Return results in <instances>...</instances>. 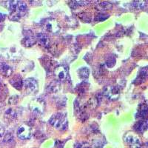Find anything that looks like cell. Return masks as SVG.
I'll use <instances>...</instances> for the list:
<instances>
[{
    "mask_svg": "<svg viewBox=\"0 0 148 148\" xmlns=\"http://www.w3.org/2000/svg\"><path fill=\"white\" fill-rule=\"evenodd\" d=\"M36 39L39 44L44 47H48L50 45V39L47 34L44 33H39L36 35Z\"/></svg>",
    "mask_w": 148,
    "mask_h": 148,
    "instance_id": "9c48e42d",
    "label": "cell"
},
{
    "mask_svg": "<svg viewBox=\"0 0 148 148\" xmlns=\"http://www.w3.org/2000/svg\"><path fill=\"white\" fill-rule=\"evenodd\" d=\"M0 73L5 76H10L13 73L11 67L4 62H0Z\"/></svg>",
    "mask_w": 148,
    "mask_h": 148,
    "instance_id": "30bf717a",
    "label": "cell"
},
{
    "mask_svg": "<svg viewBox=\"0 0 148 148\" xmlns=\"http://www.w3.org/2000/svg\"><path fill=\"white\" fill-rule=\"evenodd\" d=\"M104 94L110 100H116L119 98L120 94V90L116 86H109L105 88Z\"/></svg>",
    "mask_w": 148,
    "mask_h": 148,
    "instance_id": "8992f818",
    "label": "cell"
},
{
    "mask_svg": "<svg viewBox=\"0 0 148 148\" xmlns=\"http://www.w3.org/2000/svg\"><path fill=\"white\" fill-rule=\"evenodd\" d=\"M45 27L46 30L50 33L52 34H57L60 30L58 22L56 20H54L53 18H49L45 22Z\"/></svg>",
    "mask_w": 148,
    "mask_h": 148,
    "instance_id": "52a82bcc",
    "label": "cell"
},
{
    "mask_svg": "<svg viewBox=\"0 0 148 148\" xmlns=\"http://www.w3.org/2000/svg\"><path fill=\"white\" fill-rule=\"evenodd\" d=\"M54 75L58 81H66L68 78V67L64 64L57 66L54 71Z\"/></svg>",
    "mask_w": 148,
    "mask_h": 148,
    "instance_id": "277c9868",
    "label": "cell"
},
{
    "mask_svg": "<svg viewBox=\"0 0 148 148\" xmlns=\"http://www.w3.org/2000/svg\"><path fill=\"white\" fill-rule=\"evenodd\" d=\"M23 85L30 92H36L39 89V84L36 79L28 78L23 82Z\"/></svg>",
    "mask_w": 148,
    "mask_h": 148,
    "instance_id": "ba28073f",
    "label": "cell"
},
{
    "mask_svg": "<svg viewBox=\"0 0 148 148\" xmlns=\"http://www.w3.org/2000/svg\"><path fill=\"white\" fill-rule=\"evenodd\" d=\"M8 8L12 12H14L15 14H13L14 16L16 15H22L24 12L27 10V5L25 2L22 1H9Z\"/></svg>",
    "mask_w": 148,
    "mask_h": 148,
    "instance_id": "7a4b0ae2",
    "label": "cell"
},
{
    "mask_svg": "<svg viewBox=\"0 0 148 148\" xmlns=\"http://www.w3.org/2000/svg\"><path fill=\"white\" fill-rule=\"evenodd\" d=\"M30 109L33 113L36 115H42L44 113L45 104L43 100L39 99H36L32 100L30 103Z\"/></svg>",
    "mask_w": 148,
    "mask_h": 148,
    "instance_id": "3957f363",
    "label": "cell"
},
{
    "mask_svg": "<svg viewBox=\"0 0 148 148\" xmlns=\"http://www.w3.org/2000/svg\"><path fill=\"white\" fill-rule=\"evenodd\" d=\"M49 123L58 130H65L67 127V116L64 113H56L49 119Z\"/></svg>",
    "mask_w": 148,
    "mask_h": 148,
    "instance_id": "6da1fadb",
    "label": "cell"
},
{
    "mask_svg": "<svg viewBox=\"0 0 148 148\" xmlns=\"http://www.w3.org/2000/svg\"><path fill=\"white\" fill-rule=\"evenodd\" d=\"M147 104L145 103V104H141L139 106L136 116L138 118H145L147 116Z\"/></svg>",
    "mask_w": 148,
    "mask_h": 148,
    "instance_id": "9a60e30c",
    "label": "cell"
},
{
    "mask_svg": "<svg viewBox=\"0 0 148 148\" xmlns=\"http://www.w3.org/2000/svg\"><path fill=\"white\" fill-rule=\"evenodd\" d=\"M115 64H116V59L113 56L108 58L106 60V64L108 65V67H112L115 65Z\"/></svg>",
    "mask_w": 148,
    "mask_h": 148,
    "instance_id": "e0dca14e",
    "label": "cell"
},
{
    "mask_svg": "<svg viewBox=\"0 0 148 148\" xmlns=\"http://www.w3.org/2000/svg\"><path fill=\"white\" fill-rule=\"evenodd\" d=\"M78 73H79V76L82 79H88L90 74V71L87 67H82L81 69L78 71Z\"/></svg>",
    "mask_w": 148,
    "mask_h": 148,
    "instance_id": "2e32d148",
    "label": "cell"
},
{
    "mask_svg": "<svg viewBox=\"0 0 148 148\" xmlns=\"http://www.w3.org/2000/svg\"><path fill=\"white\" fill-rule=\"evenodd\" d=\"M36 39L35 37L32 35V34H27L24 36L23 38V44L24 45L27 46V47H30V46H33L35 45L36 43Z\"/></svg>",
    "mask_w": 148,
    "mask_h": 148,
    "instance_id": "8fae6325",
    "label": "cell"
},
{
    "mask_svg": "<svg viewBox=\"0 0 148 148\" xmlns=\"http://www.w3.org/2000/svg\"><path fill=\"white\" fill-rule=\"evenodd\" d=\"M5 129L3 128V127L0 125V139H1V138H3L4 136H5Z\"/></svg>",
    "mask_w": 148,
    "mask_h": 148,
    "instance_id": "ac0fdd59",
    "label": "cell"
},
{
    "mask_svg": "<svg viewBox=\"0 0 148 148\" xmlns=\"http://www.w3.org/2000/svg\"><path fill=\"white\" fill-rule=\"evenodd\" d=\"M10 84L14 86V88L18 90H21L23 86V81H22V78L19 76H14L13 79L10 81Z\"/></svg>",
    "mask_w": 148,
    "mask_h": 148,
    "instance_id": "7c38bea8",
    "label": "cell"
},
{
    "mask_svg": "<svg viewBox=\"0 0 148 148\" xmlns=\"http://www.w3.org/2000/svg\"><path fill=\"white\" fill-rule=\"evenodd\" d=\"M77 148H90V145L88 143H82L81 145H78Z\"/></svg>",
    "mask_w": 148,
    "mask_h": 148,
    "instance_id": "d6986e66",
    "label": "cell"
},
{
    "mask_svg": "<svg viewBox=\"0 0 148 148\" xmlns=\"http://www.w3.org/2000/svg\"><path fill=\"white\" fill-rule=\"evenodd\" d=\"M147 129V121L146 120L139 121L135 125V130L138 133H144Z\"/></svg>",
    "mask_w": 148,
    "mask_h": 148,
    "instance_id": "4fadbf2b",
    "label": "cell"
},
{
    "mask_svg": "<svg viewBox=\"0 0 148 148\" xmlns=\"http://www.w3.org/2000/svg\"><path fill=\"white\" fill-rule=\"evenodd\" d=\"M5 16H5V14H2V13H0V22H2V21H3L4 19H5Z\"/></svg>",
    "mask_w": 148,
    "mask_h": 148,
    "instance_id": "ffe728a7",
    "label": "cell"
},
{
    "mask_svg": "<svg viewBox=\"0 0 148 148\" xmlns=\"http://www.w3.org/2000/svg\"><path fill=\"white\" fill-rule=\"evenodd\" d=\"M17 136L20 139L27 140L31 137L32 135V130L31 128L26 125H21L17 130Z\"/></svg>",
    "mask_w": 148,
    "mask_h": 148,
    "instance_id": "5b68a950",
    "label": "cell"
},
{
    "mask_svg": "<svg viewBox=\"0 0 148 148\" xmlns=\"http://www.w3.org/2000/svg\"><path fill=\"white\" fill-rule=\"evenodd\" d=\"M127 141L130 144V148H141L139 140H138V138H136V137L130 136L127 139Z\"/></svg>",
    "mask_w": 148,
    "mask_h": 148,
    "instance_id": "5bb4252c",
    "label": "cell"
}]
</instances>
